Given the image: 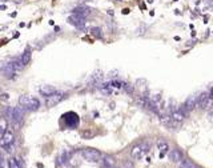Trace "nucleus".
<instances>
[{
    "label": "nucleus",
    "instance_id": "nucleus-3",
    "mask_svg": "<svg viewBox=\"0 0 213 168\" xmlns=\"http://www.w3.org/2000/svg\"><path fill=\"white\" fill-rule=\"evenodd\" d=\"M149 148L151 147L147 142L136 144V145H133L132 149H131V156H132L135 160H140L144 157V155H147L148 152H149Z\"/></svg>",
    "mask_w": 213,
    "mask_h": 168
},
{
    "label": "nucleus",
    "instance_id": "nucleus-19",
    "mask_svg": "<svg viewBox=\"0 0 213 168\" xmlns=\"http://www.w3.org/2000/svg\"><path fill=\"white\" fill-rule=\"evenodd\" d=\"M157 148L160 149V157H164V154H167L168 151H169V145H168V143L165 142V140H158L157 142Z\"/></svg>",
    "mask_w": 213,
    "mask_h": 168
},
{
    "label": "nucleus",
    "instance_id": "nucleus-28",
    "mask_svg": "<svg viewBox=\"0 0 213 168\" xmlns=\"http://www.w3.org/2000/svg\"><path fill=\"white\" fill-rule=\"evenodd\" d=\"M6 115H7V117H9L11 119V122H12V117H13V107H8L6 110Z\"/></svg>",
    "mask_w": 213,
    "mask_h": 168
},
{
    "label": "nucleus",
    "instance_id": "nucleus-7",
    "mask_svg": "<svg viewBox=\"0 0 213 168\" xmlns=\"http://www.w3.org/2000/svg\"><path fill=\"white\" fill-rule=\"evenodd\" d=\"M210 103H212V99H210V96H209V93L208 92H202L201 95L197 98V105H199L201 110L209 108Z\"/></svg>",
    "mask_w": 213,
    "mask_h": 168
},
{
    "label": "nucleus",
    "instance_id": "nucleus-31",
    "mask_svg": "<svg viewBox=\"0 0 213 168\" xmlns=\"http://www.w3.org/2000/svg\"><path fill=\"white\" fill-rule=\"evenodd\" d=\"M0 168H4V163H3V159H0Z\"/></svg>",
    "mask_w": 213,
    "mask_h": 168
},
{
    "label": "nucleus",
    "instance_id": "nucleus-29",
    "mask_svg": "<svg viewBox=\"0 0 213 168\" xmlns=\"http://www.w3.org/2000/svg\"><path fill=\"white\" fill-rule=\"evenodd\" d=\"M0 99L6 102V100H8V99H9V95H8V93H1V95H0Z\"/></svg>",
    "mask_w": 213,
    "mask_h": 168
},
{
    "label": "nucleus",
    "instance_id": "nucleus-21",
    "mask_svg": "<svg viewBox=\"0 0 213 168\" xmlns=\"http://www.w3.org/2000/svg\"><path fill=\"white\" fill-rule=\"evenodd\" d=\"M115 164H116V160L113 159L112 156H105V157H104L103 165L105 168H113V167H115Z\"/></svg>",
    "mask_w": 213,
    "mask_h": 168
},
{
    "label": "nucleus",
    "instance_id": "nucleus-16",
    "mask_svg": "<svg viewBox=\"0 0 213 168\" xmlns=\"http://www.w3.org/2000/svg\"><path fill=\"white\" fill-rule=\"evenodd\" d=\"M169 160L173 163H180L182 160V154L179 149H172L169 152Z\"/></svg>",
    "mask_w": 213,
    "mask_h": 168
},
{
    "label": "nucleus",
    "instance_id": "nucleus-26",
    "mask_svg": "<svg viewBox=\"0 0 213 168\" xmlns=\"http://www.w3.org/2000/svg\"><path fill=\"white\" fill-rule=\"evenodd\" d=\"M179 168H195V167H193V164L189 162V160H181Z\"/></svg>",
    "mask_w": 213,
    "mask_h": 168
},
{
    "label": "nucleus",
    "instance_id": "nucleus-22",
    "mask_svg": "<svg viewBox=\"0 0 213 168\" xmlns=\"http://www.w3.org/2000/svg\"><path fill=\"white\" fill-rule=\"evenodd\" d=\"M8 128V122H7L6 117H0V137L4 135V132Z\"/></svg>",
    "mask_w": 213,
    "mask_h": 168
},
{
    "label": "nucleus",
    "instance_id": "nucleus-8",
    "mask_svg": "<svg viewBox=\"0 0 213 168\" xmlns=\"http://www.w3.org/2000/svg\"><path fill=\"white\" fill-rule=\"evenodd\" d=\"M68 23L72 24V26H75L76 28H83L84 26H85V18H83V16H79V15H75L72 14L71 16L68 18Z\"/></svg>",
    "mask_w": 213,
    "mask_h": 168
},
{
    "label": "nucleus",
    "instance_id": "nucleus-4",
    "mask_svg": "<svg viewBox=\"0 0 213 168\" xmlns=\"http://www.w3.org/2000/svg\"><path fill=\"white\" fill-rule=\"evenodd\" d=\"M80 154L85 160L92 163H96L101 159V152L99 149H95V148H84V149L80 151Z\"/></svg>",
    "mask_w": 213,
    "mask_h": 168
},
{
    "label": "nucleus",
    "instance_id": "nucleus-33",
    "mask_svg": "<svg viewBox=\"0 0 213 168\" xmlns=\"http://www.w3.org/2000/svg\"><path fill=\"white\" fill-rule=\"evenodd\" d=\"M147 1H148V3H152V1H153V0H147Z\"/></svg>",
    "mask_w": 213,
    "mask_h": 168
},
{
    "label": "nucleus",
    "instance_id": "nucleus-1",
    "mask_svg": "<svg viewBox=\"0 0 213 168\" xmlns=\"http://www.w3.org/2000/svg\"><path fill=\"white\" fill-rule=\"evenodd\" d=\"M61 120L64 123V127L68 128V130H76L80 125V117L76 112L73 111H68L61 116Z\"/></svg>",
    "mask_w": 213,
    "mask_h": 168
},
{
    "label": "nucleus",
    "instance_id": "nucleus-12",
    "mask_svg": "<svg viewBox=\"0 0 213 168\" xmlns=\"http://www.w3.org/2000/svg\"><path fill=\"white\" fill-rule=\"evenodd\" d=\"M172 119H173V122H176V123H181V122H184V119H185V113H184V110H181V108H177V110H173V112H172Z\"/></svg>",
    "mask_w": 213,
    "mask_h": 168
},
{
    "label": "nucleus",
    "instance_id": "nucleus-18",
    "mask_svg": "<svg viewBox=\"0 0 213 168\" xmlns=\"http://www.w3.org/2000/svg\"><path fill=\"white\" fill-rule=\"evenodd\" d=\"M99 88H100V91L104 93V95H112V93L115 92V88L109 84V81H108V83H101L100 85H99Z\"/></svg>",
    "mask_w": 213,
    "mask_h": 168
},
{
    "label": "nucleus",
    "instance_id": "nucleus-25",
    "mask_svg": "<svg viewBox=\"0 0 213 168\" xmlns=\"http://www.w3.org/2000/svg\"><path fill=\"white\" fill-rule=\"evenodd\" d=\"M92 80L95 81V83L100 84V83H101V80H103V73H101L100 71L95 72V73H93V76H92Z\"/></svg>",
    "mask_w": 213,
    "mask_h": 168
},
{
    "label": "nucleus",
    "instance_id": "nucleus-32",
    "mask_svg": "<svg viewBox=\"0 0 213 168\" xmlns=\"http://www.w3.org/2000/svg\"><path fill=\"white\" fill-rule=\"evenodd\" d=\"M209 96H210V99H213V88L210 90V92H209Z\"/></svg>",
    "mask_w": 213,
    "mask_h": 168
},
{
    "label": "nucleus",
    "instance_id": "nucleus-20",
    "mask_svg": "<svg viewBox=\"0 0 213 168\" xmlns=\"http://www.w3.org/2000/svg\"><path fill=\"white\" fill-rule=\"evenodd\" d=\"M9 64H11V67L13 68L16 72H20L21 70H23V63H21V60H20V58L19 59H12L11 61H9Z\"/></svg>",
    "mask_w": 213,
    "mask_h": 168
},
{
    "label": "nucleus",
    "instance_id": "nucleus-5",
    "mask_svg": "<svg viewBox=\"0 0 213 168\" xmlns=\"http://www.w3.org/2000/svg\"><path fill=\"white\" fill-rule=\"evenodd\" d=\"M65 98H67V93L56 91L53 95H51V96H48V98H47L45 104H47V107H49V108H51V107H55V105H58L60 102H63Z\"/></svg>",
    "mask_w": 213,
    "mask_h": 168
},
{
    "label": "nucleus",
    "instance_id": "nucleus-14",
    "mask_svg": "<svg viewBox=\"0 0 213 168\" xmlns=\"http://www.w3.org/2000/svg\"><path fill=\"white\" fill-rule=\"evenodd\" d=\"M31 59H32V53H31V48L29 47H27L26 51H24L23 53H21V63H23V65H28L29 63H31Z\"/></svg>",
    "mask_w": 213,
    "mask_h": 168
},
{
    "label": "nucleus",
    "instance_id": "nucleus-30",
    "mask_svg": "<svg viewBox=\"0 0 213 168\" xmlns=\"http://www.w3.org/2000/svg\"><path fill=\"white\" fill-rule=\"evenodd\" d=\"M129 11H131L129 8H124V9H123V14H124V15H127V14H129Z\"/></svg>",
    "mask_w": 213,
    "mask_h": 168
},
{
    "label": "nucleus",
    "instance_id": "nucleus-9",
    "mask_svg": "<svg viewBox=\"0 0 213 168\" xmlns=\"http://www.w3.org/2000/svg\"><path fill=\"white\" fill-rule=\"evenodd\" d=\"M0 71L3 72V75L6 76L7 79H13V78H16V71L13 70L11 67V64H9V61L8 63H6V64H3V65L0 67Z\"/></svg>",
    "mask_w": 213,
    "mask_h": 168
},
{
    "label": "nucleus",
    "instance_id": "nucleus-2",
    "mask_svg": "<svg viewBox=\"0 0 213 168\" xmlns=\"http://www.w3.org/2000/svg\"><path fill=\"white\" fill-rule=\"evenodd\" d=\"M19 105L23 107L26 111H38L40 108V100L38 98H31V96H20L19 98Z\"/></svg>",
    "mask_w": 213,
    "mask_h": 168
},
{
    "label": "nucleus",
    "instance_id": "nucleus-23",
    "mask_svg": "<svg viewBox=\"0 0 213 168\" xmlns=\"http://www.w3.org/2000/svg\"><path fill=\"white\" fill-rule=\"evenodd\" d=\"M91 35L96 39H101L103 38V31H101V28H99V27H92V28H91Z\"/></svg>",
    "mask_w": 213,
    "mask_h": 168
},
{
    "label": "nucleus",
    "instance_id": "nucleus-6",
    "mask_svg": "<svg viewBox=\"0 0 213 168\" xmlns=\"http://www.w3.org/2000/svg\"><path fill=\"white\" fill-rule=\"evenodd\" d=\"M15 143V132L11 128H7V131L4 132V135L0 137V147H8V145L13 144Z\"/></svg>",
    "mask_w": 213,
    "mask_h": 168
},
{
    "label": "nucleus",
    "instance_id": "nucleus-11",
    "mask_svg": "<svg viewBox=\"0 0 213 168\" xmlns=\"http://www.w3.org/2000/svg\"><path fill=\"white\" fill-rule=\"evenodd\" d=\"M92 9L89 7H85V6H80V7H76L73 9V14L75 15H79V16H83V18H87V16H89Z\"/></svg>",
    "mask_w": 213,
    "mask_h": 168
},
{
    "label": "nucleus",
    "instance_id": "nucleus-24",
    "mask_svg": "<svg viewBox=\"0 0 213 168\" xmlns=\"http://www.w3.org/2000/svg\"><path fill=\"white\" fill-rule=\"evenodd\" d=\"M123 88H124V91H125L127 93H129V95H133V91H135V88H133L132 84H129V83H123Z\"/></svg>",
    "mask_w": 213,
    "mask_h": 168
},
{
    "label": "nucleus",
    "instance_id": "nucleus-13",
    "mask_svg": "<svg viewBox=\"0 0 213 168\" xmlns=\"http://www.w3.org/2000/svg\"><path fill=\"white\" fill-rule=\"evenodd\" d=\"M69 159H71V152H68V151H61L60 152V155H59V157H58V163L60 165H64V164H67V163L69 162Z\"/></svg>",
    "mask_w": 213,
    "mask_h": 168
},
{
    "label": "nucleus",
    "instance_id": "nucleus-10",
    "mask_svg": "<svg viewBox=\"0 0 213 168\" xmlns=\"http://www.w3.org/2000/svg\"><path fill=\"white\" fill-rule=\"evenodd\" d=\"M196 105H197V98L195 95H190L189 98L185 100V103H184V110L185 111H193L195 108H196Z\"/></svg>",
    "mask_w": 213,
    "mask_h": 168
},
{
    "label": "nucleus",
    "instance_id": "nucleus-27",
    "mask_svg": "<svg viewBox=\"0 0 213 168\" xmlns=\"http://www.w3.org/2000/svg\"><path fill=\"white\" fill-rule=\"evenodd\" d=\"M81 136H83L84 139H91V137L93 136V132L92 131H83V132H81Z\"/></svg>",
    "mask_w": 213,
    "mask_h": 168
},
{
    "label": "nucleus",
    "instance_id": "nucleus-15",
    "mask_svg": "<svg viewBox=\"0 0 213 168\" xmlns=\"http://www.w3.org/2000/svg\"><path fill=\"white\" fill-rule=\"evenodd\" d=\"M8 167L9 168H24V164H23L20 157H9Z\"/></svg>",
    "mask_w": 213,
    "mask_h": 168
},
{
    "label": "nucleus",
    "instance_id": "nucleus-17",
    "mask_svg": "<svg viewBox=\"0 0 213 168\" xmlns=\"http://www.w3.org/2000/svg\"><path fill=\"white\" fill-rule=\"evenodd\" d=\"M56 88L55 87H52V85H43V87L39 90V92L41 93L43 96H45V98H48V96H51V95H53V93L56 92Z\"/></svg>",
    "mask_w": 213,
    "mask_h": 168
}]
</instances>
